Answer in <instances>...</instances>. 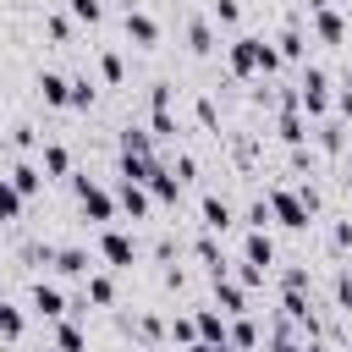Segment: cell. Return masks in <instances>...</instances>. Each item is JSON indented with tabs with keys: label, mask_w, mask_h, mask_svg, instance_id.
I'll use <instances>...</instances> for the list:
<instances>
[{
	"label": "cell",
	"mask_w": 352,
	"mask_h": 352,
	"mask_svg": "<svg viewBox=\"0 0 352 352\" xmlns=\"http://www.w3.org/2000/svg\"><path fill=\"white\" fill-rule=\"evenodd\" d=\"M275 60H280V55H275L264 38H236V44H231V72H236V77H248V72H275Z\"/></svg>",
	"instance_id": "1"
},
{
	"label": "cell",
	"mask_w": 352,
	"mask_h": 352,
	"mask_svg": "<svg viewBox=\"0 0 352 352\" xmlns=\"http://www.w3.org/2000/svg\"><path fill=\"white\" fill-rule=\"evenodd\" d=\"M270 209L280 214V226H297V231H302V226H308V214H314V209L302 204V192H286V187H275V192H270Z\"/></svg>",
	"instance_id": "2"
},
{
	"label": "cell",
	"mask_w": 352,
	"mask_h": 352,
	"mask_svg": "<svg viewBox=\"0 0 352 352\" xmlns=\"http://www.w3.org/2000/svg\"><path fill=\"white\" fill-rule=\"evenodd\" d=\"M324 104H330V94H324V72L308 66V72H302V110H308V116H324Z\"/></svg>",
	"instance_id": "3"
},
{
	"label": "cell",
	"mask_w": 352,
	"mask_h": 352,
	"mask_svg": "<svg viewBox=\"0 0 352 352\" xmlns=\"http://www.w3.org/2000/svg\"><path fill=\"white\" fill-rule=\"evenodd\" d=\"M77 198H82V214H94V220H110L116 214V204H110V192H99L88 176H77Z\"/></svg>",
	"instance_id": "4"
},
{
	"label": "cell",
	"mask_w": 352,
	"mask_h": 352,
	"mask_svg": "<svg viewBox=\"0 0 352 352\" xmlns=\"http://www.w3.org/2000/svg\"><path fill=\"white\" fill-rule=\"evenodd\" d=\"M104 258H110L116 270H126V264L138 258V248H132V236H121V231H104Z\"/></svg>",
	"instance_id": "5"
},
{
	"label": "cell",
	"mask_w": 352,
	"mask_h": 352,
	"mask_svg": "<svg viewBox=\"0 0 352 352\" xmlns=\"http://www.w3.org/2000/svg\"><path fill=\"white\" fill-rule=\"evenodd\" d=\"M314 28H319V38H324V44H341V33H346V28H341V16H336L324 0L314 6Z\"/></svg>",
	"instance_id": "6"
},
{
	"label": "cell",
	"mask_w": 352,
	"mask_h": 352,
	"mask_svg": "<svg viewBox=\"0 0 352 352\" xmlns=\"http://www.w3.org/2000/svg\"><path fill=\"white\" fill-rule=\"evenodd\" d=\"M33 308H38L44 319H55V314H66V297H60L55 286H33Z\"/></svg>",
	"instance_id": "7"
},
{
	"label": "cell",
	"mask_w": 352,
	"mask_h": 352,
	"mask_svg": "<svg viewBox=\"0 0 352 352\" xmlns=\"http://www.w3.org/2000/svg\"><path fill=\"white\" fill-rule=\"evenodd\" d=\"M126 38H138V44H154V38H160V28H154L143 11H126Z\"/></svg>",
	"instance_id": "8"
},
{
	"label": "cell",
	"mask_w": 352,
	"mask_h": 352,
	"mask_svg": "<svg viewBox=\"0 0 352 352\" xmlns=\"http://www.w3.org/2000/svg\"><path fill=\"white\" fill-rule=\"evenodd\" d=\"M38 94H44L50 104H66V94H72V82H66L60 72H44V77H38Z\"/></svg>",
	"instance_id": "9"
},
{
	"label": "cell",
	"mask_w": 352,
	"mask_h": 352,
	"mask_svg": "<svg viewBox=\"0 0 352 352\" xmlns=\"http://www.w3.org/2000/svg\"><path fill=\"white\" fill-rule=\"evenodd\" d=\"M204 226H209V231H226V226H231V204H226V198H204Z\"/></svg>",
	"instance_id": "10"
},
{
	"label": "cell",
	"mask_w": 352,
	"mask_h": 352,
	"mask_svg": "<svg viewBox=\"0 0 352 352\" xmlns=\"http://www.w3.org/2000/svg\"><path fill=\"white\" fill-rule=\"evenodd\" d=\"M214 297L226 302V314H242V308H248V297H242V286H231L226 275H214Z\"/></svg>",
	"instance_id": "11"
},
{
	"label": "cell",
	"mask_w": 352,
	"mask_h": 352,
	"mask_svg": "<svg viewBox=\"0 0 352 352\" xmlns=\"http://www.w3.org/2000/svg\"><path fill=\"white\" fill-rule=\"evenodd\" d=\"M121 204H126V214L138 220V214H148V192H143V182H126L121 187Z\"/></svg>",
	"instance_id": "12"
},
{
	"label": "cell",
	"mask_w": 352,
	"mask_h": 352,
	"mask_svg": "<svg viewBox=\"0 0 352 352\" xmlns=\"http://www.w3.org/2000/svg\"><path fill=\"white\" fill-rule=\"evenodd\" d=\"M242 253H248V264H258V270H264V264H270V258H275V248H270V236H264V231H253V236H248V248H242Z\"/></svg>",
	"instance_id": "13"
},
{
	"label": "cell",
	"mask_w": 352,
	"mask_h": 352,
	"mask_svg": "<svg viewBox=\"0 0 352 352\" xmlns=\"http://www.w3.org/2000/svg\"><path fill=\"white\" fill-rule=\"evenodd\" d=\"M55 270H60V275H82V270H88V253H82V248H60V253H55Z\"/></svg>",
	"instance_id": "14"
},
{
	"label": "cell",
	"mask_w": 352,
	"mask_h": 352,
	"mask_svg": "<svg viewBox=\"0 0 352 352\" xmlns=\"http://www.w3.org/2000/svg\"><path fill=\"white\" fill-rule=\"evenodd\" d=\"M44 170H50V176H66V170H72V154H66L60 143H50V148H44Z\"/></svg>",
	"instance_id": "15"
},
{
	"label": "cell",
	"mask_w": 352,
	"mask_h": 352,
	"mask_svg": "<svg viewBox=\"0 0 352 352\" xmlns=\"http://www.w3.org/2000/svg\"><path fill=\"white\" fill-rule=\"evenodd\" d=\"M38 182H44V176H38L33 165H16V170H11V187H16L22 198H28V192H38Z\"/></svg>",
	"instance_id": "16"
},
{
	"label": "cell",
	"mask_w": 352,
	"mask_h": 352,
	"mask_svg": "<svg viewBox=\"0 0 352 352\" xmlns=\"http://www.w3.org/2000/svg\"><path fill=\"white\" fill-rule=\"evenodd\" d=\"M16 214H22V192L11 182H0V220H16Z\"/></svg>",
	"instance_id": "17"
},
{
	"label": "cell",
	"mask_w": 352,
	"mask_h": 352,
	"mask_svg": "<svg viewBox=\"0 0 352 352\" xmlns=\"http://www.w3.org/2000/svg\"><path fill=\"white\" fill-rule=\"evenodd\" d=\"M198 330L209 336V346H214V341L226 346V319H220V314H198Z\"/></svg>",
	"instance_id": "18"
},
{
	"label": "cell",
	"mask_w": 352,
	"mask_h": 352,
	"mask_svg": "<svg viewBox=\"0 0 352 352\" xmlns=\"http://www.w3.org/2000/svg\"><path fill=\"white\" fill-rule=\"evenodd\" d=\"M55 341H60V352H88V341H82V330H77V324H60V330H55Z\"/></svg>",
	"instance_id": "19"
},
{
	"label": "cell",
	"mask_w": 352,
	"mask_h": 352,
	"mask_svg": "<svg viewBox=\"0 0 352 352\" xmlns=\"http://www.w3.org/2000/svg\"><path fill=\"white\" fill-rule=\"evenodd\" d=\"M0 336H6V341H16V336H22V314H16L11 302H0Z\"/></svg>",
	"instance_id": "20"
},
{
	"label": "cell",
	"mask_w": 352,
	"mask_h": 352,
	"mask_svg": "<svg viewBox=\"0 0 352 352\" xmlns=\"http://www.w3.org/2000/svg\"><path fill=\"white\" fill-rule=\"evenodd\" d=\"M148 187H154V198H165V204L176 198V176H165L160 165H154V176H148Z\"/></svg>",
	"instance_id": "21"
},
{
	"label": "cell",
	"mask_w": 352,
	"mask_h": 352,
	"mask_svg": "<svg viewBox=\"0 0 352 352\" xmlns=\"http://www.w3.org/2000/svg\"><path fill=\"white\" fill-rule=\"evenodd\" d=\"M110 297H116V286H110L104 275H94V280H88V302H99V308H110Z\"/></svg>",
	"instance_id": "22"
},
{
	"label": "cell",
	"mask_w": 352,
	"mask_h": 352,
	"mask_svg": "<svg viewBox=\"0 0 352 352\" xmlns=\"http://www.w3.org/2000/svg\"><path fill=\"white\" fill-rule=\"evenodd\" d=\"M99 11H104L99 0H72V16H82V22H99Z\"/></svg>",
	"instance_id": "23"
},
{
	"label": "cell",
	"mask_w": 352,
	"mask_h": 352,
	"mask_svg": "<svg viewBox=\"0 0 352 352\" xmlns=\"http://www.w3.org/2000/svg\"><path fill=\"white\" fill-rule=\"evenodd\" d=\"M280 55H302V33H297V28L280 33Z\"/></svg>",
	"instance_id": "24"
},
{
	"label": "cell",
	"mask_w": 352,
	"mask_h": 352,
	"mask_svg": "<svg viewBox=\"0 0 352 352\" xmlns=\"http://www.w3.org/2000/svg\"><path fill=\"white\" fill-rule=\"evenodd\" d=\"M214 16L220 22H236V0H214Z\"/></svg>",
	"instance_id": "25"
},
{
	"label": "cell",
	"mask_w": 352,
	"mask_h": 352,
	"mask_svg": "<svg viewBox=\"0 0 352 352\" xmlns=\"http://www.w3.org/2000/svg\"><path fill=\"white\" fill-rule=\"evenodd\" d=\"M209 44H214V38H209V28H204V22H192V50H209Z\"/></svg>",
	"instance_id": "26"
},
{
	"label": "cell",
	"mask_w": 352,
	"mask_h": 352,
	"mask_svg": "<svg viewBox=\"0 0 352 352\" xmlns=\"http://www.w3.org/2000/svg\"><path fill=\"white\" fill-rule=\"evenodd\" d=\"M231 341H236V346H253V324H248V319H242V324H236V330H231Z\"/></svg>",
	"instance_id": "27"
},
{
	"label": "cell",
	"mask_w": 352,
	"mask_h": 352,
	"mask_svg": "<svg viewBox=\"0 0 352 352\" xmlns=\"http://www.w3.org/2000/svg\"><path fill=\"white\" fill-rule=\"evenodd\" d=\"M336 297H341V308L352 314V275H341V286H336Z\"/></svg>",
	"instance_id": "28"
},
{
	"label": "cell",
	"mask_w": 352,
	"mask_h": 352,
	"mask_svg": "<svg viewBox=\"0 0 352 352\" xmlns=\"http://www.w3.org/2000/svg\"><path fill=\"white\" fill-rule=\"evenodd\" d=\"M214 352H231V346H214Z\"/></svg>",
	"instance_id": "29"
}]
</instances>
